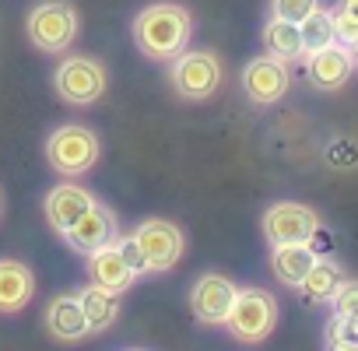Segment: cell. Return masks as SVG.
Instances as JSON below:
<instances>
[{
	"label": "cell",
	"mask_w": 358,
	"mask_h": 351,
	"mask_svg": "<svg viewBox=\"0 0 358 351\" xmlns=\"http://www.w3.org/2000/svg\"><path fill=\"white\" fill-rule=\"evenodd\" d=\"M194 39V15L176 4V0H158L148 4L137 18H134V43L148 60H172L179 57Z\"/></svg>",
	"instance_id": "cell-1"
},
{
	"label": "cell",
	"mask_w": 358,
	"mask_h": 351,
	"mask_svg": "<svg viewBox=\"0 0 358 351\" xmlns=\"http://www.w3.org/2000/svg\"><path fill=\"white\" fill-rule=\"evenodd\" d=\"M102 155V141L92 127H81V123H64L50 134L46 141V158L50 165L67 176V180H74V176H85Z\"/></svg>",
	"instance_id": "cell-2"
},
{
	"label": "cell",
	"mask_w": 358,
	"mask_h": 351,
	"mask_svg": "<svg viewBox=\"0 0 358 351\" xmlns=\"http://www.w3.org/2000/svg\"><path fill=\"white\" fill-rule=\"evenodd\" d=\"M29 43L43 53H64L78 39V8L71 0H43L25 18Z\"/></svg>",
	"instance_id": "cell-3"
},
{
	"label": "cell",
	"mask_w": 358,
	"mask_h": 351,
	"mask_svg": "<svg viewBox=\"0 0 358 351\" xmlns=\"http://www.w3.org/2000/svg\"><path fill=\"white\" fill-rule=\"evenodd\" d=\"M169 85L179 99L204 102L222 88V64L211 50H183L169 60Z\"/></svg>",
	"instance_id": "cell-4"
},
{
	"label": "cell",
	"mask_w": 358,
	"mask_h": 351,
	"mask_svg": "<svg viewBox=\"0 0 358 351\" xmlns=\"http://www.w3.org/2000/svg\"><path fill=\"white\" fill-rule=\"evenodd\" d=\"M229 334L243 344H260L278 327V299L264 288H239L225 320Z\"/></svg>",
	"instance_id": "cell-5"
},
{
	"label": "cell",
	"mask_w": 358,
	"mask_h": 351,
	"mask_svg": "<svg viewBox=\"0 0 358 351\" xmlns=\"http://www.w3.org/2000/svg\"><path fill=\"white\" fill-rule=\"evenodd\" d=\"M53 88L67 106H92L106 95L109 88V71L99 57H67L57 71H53Z\"/></svg>",
	"instance_id": "cell-6"
},
{
	"label": "cell",
	"mask_w": 358,
	"mask_h": 351,
	"mask_svg": "<svg viewBox=\"0 0 358 351\" xmlns=\"http://www.w3.org/2000/svg\"><path fill=\"white\" fill-rule=\"evenodd\" d=\"M134 239L144 253V264H148V274H165L172 271L179 260H183V250H187V239H183V229L169 218H144L137 229H134Z\"/></svg>",
	"instance_id": "cell-7"
},
{
	"label": "cell",
	"mask_w": 358,
	"mask_h": 351,
	"mask_svg": "<svg viewBox=\"0 0 358 351\" xmlns=\"http://www.w3.org/2000/svg\"><path fill=\"white\" fill-rule=\"evenodd\" d=\"M264 239L271 246H281V243H309L316 232H320V215L299 201H278L264 211Z\"/></svg>",
	"instance_id": "cell-8"
},
{
	"label": "cell",
	"mask_w": 358,
	"mask_h": 351,
	"mask_svg": "<svg viewBox=\"0 0 358 351\" xmlns=\"http://www.w3.org/2000/svg\"><path fill=\"white\" fill-rule=\"evenodd\" d=\"M236 285L225 278V274H201L190 288V306H194V316L204 323V327H225L229 320V309L236 302Z\"/></svg>",
	"instance_id": "cell-9"
},
{
	"label": "cell",
	"mask_w": 358,
	"mask_h": 351,
	"mask_svg": "<svg viewBox=\"0 0 358 351\" xmlns=\"http://www.w3.org/2000/svg\"><path fill=\"white\" fill-rule=\"evenodd\" d=\"M288 85H292L288 64L278 60V57H271V53L267 57H257V60H250L243 67V92L257 106H274L278 99H285Z\"/></svg>",
	"instance_id": "cell-10"
},
{
	"label": "cell",
	"mask_w": 358,
	"mask_h": 351,
	"mask_svg": "<svg viewBox=\"0 0 358 351\" xmlns=\"http://www.w3.org/2000/svg\"><path fill=\"white\" fill-rule=\"evenodd\" d=\"M306 60V78L313 88L320 92H337L348 85V78L355 74V57L344 43H330V46H320L313 53L302 57Z\"/></svg>",
	"instance_id": "cell-11"
},
{
	"label": "cell",
	"mask_w": 358,
	"mask_h": 351,
	"mask_svg": "<svg viewBox=\"0 0 358 351\" xmlns=\"http://www.w3.org/2000/svg\"><path fill=\"white\" fill-rule=\"evenodd\" d=\"M120 236V229H116V215L106 208V204H92L67 232H64V239H67V246L71 250H78V253H92V250H99V246H106V243H113Z\"/></svg>",
	"instance_id": "cell-12"
},
{
	"label": "cell",
	"mask_w": 358,
	"mask_h": 351,
	"mask_svg": "<svg viewBox=\"0 0 358 351\" xmlns=\"http://www.w3.org/2000/svg\"><path fill=\"white\" fill-rule=\"evenodd\" d=\"M95 204V197H92V190H85V187H78V183H64V187H53L50 194H46V201H43V208H46V222H50V229L57 232V236H64L88 208Z\"/></svg>",
	"instance_id": "cell-13"
},
{
	"label": "cell",
	"mask_w": 358,
	"mask_h": 351,
	"mask_svg": "<svg viewBox=\"0 0 358 351\" xmlns=\"http://www.w3.org/2000/svg\"><path fill=\"white\" fill-rule=\"evenodd\" d=\"M36 295V274L22 260H0V316L22 313Z\"/></svg>",
	"instance_id": "cell-14"
},
{
	"label": "cell",
	"mask_w": 358,
	"mask_h": 351,
	"mask_svg": "<svg viewBox=\"0 0 358 351\" xmlns=\"http://www.w3.org/2000/svg\"><path fill=\"white\" fill-rule=\"evenodd\" d=\"M46 327L64 344H74V341H81L88 334V320H85V309H81L78 292H64V295H57L46 306Z\"/></svg>",
	"instance_id": "cell-15"
},
{
	"label": "cell",
	"mask_w": 358,
	"mask_h": 351,
	"mask_svg": "<svg viewBox=\"0 0 358 351\" xmlns=\"http://www.w3.org/2000/svg\"><path fill=\"white\" fill-rule=\"evenodd\" d=\"M88 274H92L95 285H102V288H109V292H116V295H123V292L134 285V278H137V274L127 267V260L120 257L116 239L88 253Z\"/></svg>",
	"instance_id": "cell-16"
},
{
	"label": "cell",
	"mask_w": 358,
	"mask_h": 351,
	"mask_svg": "<svg viewBox=\"0 0 358 351\" xmlns=\"http://www.w3.org/2000/svg\"><path fill=\"white\" fill-rule=\"evenodd\" d=\"M316 264V250L309 246V243H281V246H274V253H271V271H274V278L281 281V285H288V288H299L302 285V278H306V271Z\"/></svg>",
	"instance_id": "cell-17"
},
{
	"label": "cell",
	"mask_w": 358,
	"mask_h": 351,
	"mask_svg": "<svg viewBox=\"0 0 358 351\" xmlns=\"http://www.w3.org/2000/svg\"><path fill=\"white\" fill-rule=\"evenodd\" d=\"M81 299V309H85V320H88V334H99V330H109L120 316V295L102 288V285H88L78 292Z\"/></svg>",
	"instance_id": "cell-18"
},
{
	"label": "cell",
	"mask_w": 358,
	"mask_h": 351,
	"mask_svg": "<svg viewBox=\"0 0 358 351\" xmlns=\"http://www.w3.org/2000/svg\"><path fill=\"white\" fill-rule=\"evenodd\" d=\"M264 50L285 64L292 60H302L306 57V46H302V36H299V22H285V18H271L264 25Z\"/></svg>",
	"instance_id": "cell-19"
},
{
	"label": "cell",
	"mask_w": 358,
	"mask_h": 351,
	"mask_svg": "<svg viewBox=\"0 0 358 351\" xmlns=\"http://www.w3.org/2000/svg\"><path fill=\"white\" fill-rule=\"evenodd\" d=\"M341 278H344V274H341V267H337L334 260L316 257V264L306 271L299 292H302V299H309V302H327V299L334 295V288L341 285Z\"/></svg>",
	"instance_id": "cell-20"
},
{
	"label": "cell",
	"mask_w": 358,
	"mask_h": 351,
	"mask_svg": "<svg viewBox=\"0 0 358 351\" xmlns=\"http://www.w3.org/2000/svg\"><path fill=\"white\" fill-rule=\"evenodd\" d=\"M299 36H302L306 53H313V50H320V46L337 43V39H334V15H330L327 8H313V11L299 22Z\"/></svg>",
	"instance_id": "cell-21"
},
{
	"label": "cell",
	"mask_w": 358,
	"mask_h": 351,
	"mask_svg": "<svg viewBox=\"0 0 358 351\" xmlns=\"http://www.w3.org/2000/svg\"><path fill=\"white\" fill-rule=\"evenodd\" d=\"M327 348H358V327L351 316H334L327 323Z\"/></svg>",
	"instance_id": "cell-22"
},
{
	"label": "cell",
	"mask_w": 358,
	"mask_h": 351,
	"mask_svg": "<svg viewBox=\"0 0 358 351\" xmlns=\"http://www.w3.org/2000/svg\"><path fill=\"white\" fill-rule=\"evenodd\" d=\"M327 302L334 306V316H358V281L341 278V285L334 288Z\"/></svg>",
	"instance_id": "cell-23"
},
{
	"label": "cell",
	"mask_w": 358,
	"mask_h": 351,
	"mask_svg": "<svg viewBox=\"0 0 358 351\" xmlns=\"http://www.w3.org/2000/svg\"><path fill=\"white\" fill-rule=\"evenodd\" d=\"M313 8H320V0H271V18L302 22Z\"/></svg>",
	"instance_id": "cell-24"
},
{
	"label": "cell",
	"mask_w": 358,
	"mask_h": 351,
	"mask_svg": "<svg viewBox=\"0 0 358 351\" xmlns=\"http://www.w3.org/2000/svg\"><path fill=\"white\" fill-rule=\"evenodd\" d=\"M116 250H120V257L127 260V267H130L134 274H148V264H144V253H141L134 232H130V236H116Z\"/></svg>",
	"instance_id": "cell-25"
},
{
	"label": "cell",
	"mask_w": 358,
	"mask_h": 351,
	"mask_svg": "<svg viewBox=\"0 0 358 351\" xmlns=\"http://www.w3.org/2000/svg\"><path fill=\"white\" fill-rule=\"evenodd\" d=\"M334 15V39L337 43H355V36H358V15H351V11H341V8H334L330 11Z\"/></svg>",
	"instance_id": "cell-26"
},
{
	"label": "cell",
	"mask_w": 358,
	"mask_h": 351,
	"mask_svg": "<svg viewBox=\"0 0 358 351\" xmlns=\"http://www.w3.org/2000/svg\"><path fill=\"white\" fill-rule=\"evenodd\" d=\"M337 8H341V11H351V15H358V0H337Z\"/></svg>",
	"instance_id": "cell-27"
},
{
	"label": "cell",
	"mask_w": 358,
	"mask_h": 351,
	"mask_svg": "<svg viewBox=\"0 0 358 351\" xmlns=\"http://www.w3.org/2000/svg\"><path fill=\"white\" fill-rule=\"evenodd\" d=\"M348 50H351V57H355V64H358V36H355V43H348Z\"/></svg>",
	"instance_id": "cell-28"
}]
</instances>
